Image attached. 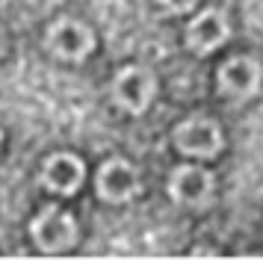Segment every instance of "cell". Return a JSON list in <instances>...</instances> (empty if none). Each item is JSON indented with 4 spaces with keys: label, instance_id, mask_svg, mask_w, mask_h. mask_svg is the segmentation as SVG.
Here are the masks:
<instances>
[{
    "label": "cell",
    "instance_id": "6da1fadb",
    "mask_svg": "<svg viewBox=\"0 0 263 260\" xmlns=\"http://www.w3.org/2000/svg\"><path fill=\"white\" fill-rule=\"evenodd\" d=\"M30 234L36 239V246L48 254H57V251H65V248L74 246L77 239V225L65 210H60L57 204H48L45 210L39 213L33 225H30Z\"/></svg>",
    "mask_w": 263,
    "mask_h": 260
},
{
    "label": "cell",
    "instance_id": "7a4b0ae2",
    "mask_svg": "<svg viewBox=\"0 0 263 260\" xmlns=\"http://www.w3.org/2000/svg\"><path fill=\"white\" fill-rule=\"evenodd\" d=\"M157 92V80L151 71L139 68V65H130V68H121L112 80V98L121 109H127L133 116H139L148 109V104L154 101Z\"/></svg>",
    "mask_w": 263,
    "mask_h": 260
},
{
    "label": "cell",
    "instance_id": "3957f363",
    "mask_svg": "<svg viewBox=\"0 0 263 260\" xmlns=\"http://www.w3.org/2000/svg\"><path fill=\"white\" fill-rule=\"evenodd\" d=\"M175 145H178V151L190 154V157H216L222 151V130L210 118L192 116L178 124Z\"/></svg>",
    "mask_w": 263,
    "mask_h": 260
},
{
    "label": "cell",
    "instance_id": "277c9868",
    "mask_svg": "<svg viewBox=\"0 0 263 260\" xmlns=\"http://www.w3.org/2000/svg\"><path fill=\"white\" fill-rule=\"evenodd\" d=\"M92 47H95L92 30H89L86 24L74 21V18H60V21L48 30V50L60 59L77 62V59L89 57Z\"/></svg>",
    "mask_w": 263,
    "mask_h": 260
},
{
    "label": "cell",
    "instance_id": "5b68a950",
    "mask_svg": "<svg viewBox=\"0 0 263 260\" xmlns=\"http://www.w3.org/2000/svg\"><path fill=\"white\" fill-rule=\"evenodd\" d=\"M168 195L178 204L186 207H201L213 195V175L204 172L201 165H180L168 177Z\"/></svg>",
    "mask_w": 263,
    "mask_h": 260
},
{
    "label": "cell",
    "instance_id": "8992f818",
    "mask_svg": "<svg viewBox=\"0 0 263 260\" xmlns=\"http://www.w3.org/2000/svg\"><path fill=\"white\" fill-rule=\"evenodd\" d=\"M98 195L109 204H121L136 195L139 180H136V169L124 160H107L98 169Z\"/></svg>",
    "mask_w": 263,
    "mask_h": 260
},
{
    "label": "cell",
    "instance_id": "52a82bcc",
    "mask_svg": "<svg viewBox=\"0 0 263 260\" xmlns=\"http://www.w3.org/2000/svg\"><path fill=\"white\" fill-rule=\"evenodd\" d=\"M260 65H257V59L251 57H234L228 59L225 65L219 68V86H222V92L231 95V98H251V95L257 92V86H260Z\"/></svg>",
    "mask_w": 263,
    "mask_h": 260
},
{
    "label": "cell",
    "instance_id": "ba28073f",
    "mask_svg": "<svg viewBox=\"0 0 263 260\" xmlns=\"http://www.w3.org/2000/svg\"><path fill=\"white\" fill-rule=\"evenodd\" d=\"M83 175L86 165L74 154H53L42 165V187L50 192H60V195H71L83 183Z\"/></svg>",
    "mask_w": 263,
    "mask_h": 260
},
{
    "label": "cell",
    "instance_id": "9c48e42d",
    "mask_svg": "<svg viewBox=\"0 0 263 260\" xmlns=\"http://www.w3.org/2000/svg\"><path fill=\"white\" fill-rule=\"evenodd\" d=\"M228 39V21L219 9H204L186 27V45L195 53H210Z\"/></svg>",
    "mask_w": 263,
    "mask_h": 260
},
{
    "label": "cell",
    "instance_id": "30bf717a",
    "mask_svg": "<svg viewBox=\"0 0 263 260\" xmlns=\"http://www.w3.org/2000/svg\"><path fill=\"white\" fill-rule=\"evenodd\" d=\"M160 6L172 15H180V12H190L195 6V0H160Z\"/></svg>",
    "mask_w": 263,
    "mask_h": 260
},
{
    "label": "cell",
    "instance_id": "8fae6325",
    "mask_svg": "<svg viewBox=\"0 0 263 260\" xmlns=\"http://www.w3.org/2000/svg\"><path fill=\"white\" fill-rule=\"evenodd\" d=\"M0 53H3V35H0Z\"/></svg>",
    "mask_w": 263,
    "mask_h": 260
},
{
    "label": "cell",
    "instance_id": "7c38bea8",
    "mask_svg": "<svg viewBox=\"0 0 263 260\" xmlns=\"http://www.w3.org/2000/svg\"><path fill=\"white\" fill-rule=\"evenodd\" d=\"M0 139H3V136H0Z\"/></svg>",
    "mask_w": 263,
    "mask_h": 260
}]
</instances>
